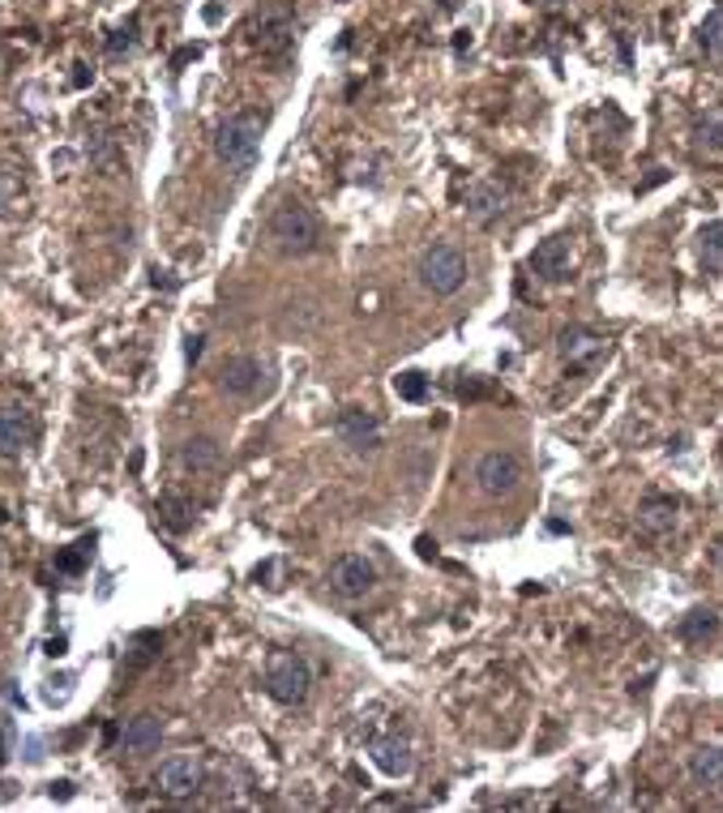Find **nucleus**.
Listing matches in <instances>:
<instances>
[{"instance_id":"dca6fc26","label":"nucleus","mask_w":723,"mask_h":813,"mask_svg":"<svg viewBox=\"0 0 723 813\" xmlns=\"http://www.w3.org/2000/svg\"><path fill=\"white\" fill-rule=\"evenodd\" d=\"M368 754H372L377 770L390 775V779H407L415 770V754L403 737H372L368 741Z\"/></svg>"},{"instance_id":"bb28decb","label":"nucleus","mask_w":723,"mask_h":813,"mask_svg":"<svg viewBox=\"0 0 723 813\" xmlns=\"http://www.w3.org/2000/svg\"><path fill=\"white\" fill-rule=\"evenodd\" d=\"M69 694H73V676H69V672H60V676H48V681H44V703L64 707Z\"/></svg>"},{"instance_id":"7c9ffc66","label":"nucleus","mask_w":723,"mask_h":813,"mask_svg":"<svg viewBox=\"0 0 723 813\" xmlns=\"http://www.w3.org/2000/svg\"><path fill=\"white\" fill-rule=\"evenodd\" d=\"M715 569H720V574H723V540H720V544H715Z\"/></svg>"},{"instance_id":"0eeeda50","label":"nucleus","mask_w":723,"mask_h":813,"mask_svg":"<svg viewBox=\"0 0 723 813\" xmlns=\"http://www.w3.org/2000/svg\"><path fill=\"white\" fill-rule=\"evenodd\" d=\"M471 480L484 497H514L522 484V462L510 450H484L471 467Z\"/></svg>"},{"instance_id":"c756f323","label":"nucleus","mask_w":723,"mask_h":813,"mask_svg":"<svg viewBox=\"0 0 723 813\" xmlns=\"http://www.w3.org/2000/svg\"><path fill=\"white\" fill-rule=\"evenodd\" d=\"M56 797H60V801H69V797H73V783H69V779L52 783V801H56Z\"/></svg>"},{"instance_id":"4468645a","label":"nucleus","mask_w":723,"mask_h":813,"mask_svg":"<svg viewBox=\"0 0 723 813\" xmlns=\"http://www.w3.org/2000/svg\"><path fill=\"white\" fill-rule=\"evenodd\" d=\"M526 270H531L535 279H544V283H561V279H569V240L566 236H548V240H540V245L531 249V257H526Z\"/></svg>"},{"instance_id":"f03ea898","label":"nucleus","mask_w":723,"mask_h":813,"mask_svg":"<svg viewBox=\"0 0 723 813\" xmlns=\"http://www.w3.org/2000/svg\"><path fill=\"white\" fill-rule=\"evenodd\" d=\"M261 138H265V116H258V111H236V116H227L214 129V154H218V163L227 172L245 176L258 163Z\"/></svg>"},{"instance_id":"7ed1b4c3","label":"nucleus","mask_w":723,"mask_h":813,"mask_svg":"<svg viewBox=\"0 0 723 813\" xmlns=\"http://www.w3.org/2000/svg\"><path fill=\"white\" fill-rule=\"evenodd\" d=\"M265 694L278 707H305L312 694V668L296 651H274L265 663Z\"/></svg>"},{"instance_id":"20e7f679","label":"nucleus","mask_w":723,"mask_h":813,"mask_svg":"<svg viewBox=\"0 0 723 813\" xmlns=\"http://www.w3.org/2000/svg\"><path fill=\"white\" fill-rule=\"evenodd\" d=\"M466 257L454 249V245H446V240H437V245H428L424 254H419V261H415V279H419V287L424 292H432V296H454L459 287L466 283Z\"/></svg>"},{"instance_id":"f8f14e48","label":"nucleus","mask_w":723,"mask_h":813,"mask_svg":"<svg viewBox=\"0 0 723 813\" xmlns=\"http://www.w3.org/2000/svg\"><path fill=\"white\" fill-rule=\"evenodd\" d=\"M39 441V420L31 406H0V458H22Z\"/></svg>"},{"instance_id":"412c9836","label":"nucleus","mask_w":723,"mask_h":813,"mask_svg":"<svg viewBox=\"0 0 723 813\" xmlns=\"http://www.w3.org/2000/svg\"><path fill=\"white\" fill-rule=\"evenodd\" d=\"M155 518H158V527H167V531L180 535V531L193 527V506H189L185 497H171V493H167V497H158L155 502Z\"/></svg>"},{"instance_id":"a878e982","label":"nucleus","mask_w":723,"mask_h":813,"mask_svg":"<svg viewBox=\"0 0 723 813\" xmlns=\"http://www.w3.org/2000/svg\"><path fill=\"white\" fill-rule=\"evenodd\" d=\"M394 390H399V399L419 403V399H428V377L424 373H399L394 377Z\"/></svg>"},{"instance_id":"423d86ee","label":"nucleus","mask_w":723,"mask_h":813,"mask_svg":"<svg viewBox=\"0 0 723 813\" xmlns=\"http://www.w3.org/2000/svg\"><path fill=\"white\" fill-rule=\"evenodd\" d=\"M557 356H561L569 373H591V368H600L604 360L613 356V343L604 334H595L591 326H566L557 334Z\"/></svg>"},{"instance_id":"39448f33","label":"nucleus","mask_w":723,"mask_h":813,"mask_svg":"<svg viewBox=\"0 0 723 813\" xmlns=\"http://www.w3.org/2000/svg\"><path fill=\"white\" fill-rule=\"evenodd\" d=\"M253 44L270 60H287L296 48V9L292 4H265L253 17Z\"/></svg>"},{"instance_id":"5701e85b","label":"nucleus","mask_w":723,"mask_h":813,"mask_svg":"<svg viewBox=\"0 0 723 813\" xmlns=\"http://www.w3.org/2000/svg\"><path fill=\"white\" fill-rule=\"evenodd\" d=\"M698 48L707 60H723V4L707 13V22L698 26Z\"/></svg>"},{"instance_id":"2eb2a0df","label":"nucleus","mask_w":723,"mask_h":813,"mask_svg":"<svg viewBox=\"0 0 723 813\" xmlns=\"http://www.w3.org/2000/svg\"><path fill=\"white\" fill-rule=\"evenodd\" d=\"M176 467H180L185 475H210V471L223 467V446H218L214 437H206V433L185 437L180 450H176Z\"/></svg>"},{"instance_id":"9b49d317","label":"nucleus","mask_w":723,"mask_h":813,"mask_svg":"<svg viewBox=\"0 0 723 813\" xmlns=\"http://www.w3.org/2000/svg\"><path fill=\"white\" fill-rule=\"evenodd\" d=\"M265 377H270V368L258 356H232L218 368V390L236 403H249L265 390Z\"/></svg>"},{"instance_id":"4be33fe9","label":"nucleus","mask_w":723,"mask_h":813,"mask_svg":"<svg viewBox=\"0 0 723 813\" xmlns=\"http://www.w3.org/2000/svg\"><path fill=\"white\" fill-rule=\"evenodd\" d=\"M698 261H702V270L723 274V223L720 219L707 223V227L698 232Z\"/></svg>"},{"instance_id":"b1692460","label":"nucleus","mask_w":723,"mask_h":813,"mask_svg":"<svg viewBox=\"0 0 723 813\" xmlns=\"http://www.w3.org/2000/svg\"><path fill=\"white\" fill-rule=\"evenodd\" d=\"M138 31H142V22H138V13H133V17H129V22H125V26H120V31L111 35V39H107V48H104V51L111 56V60L129 56V51L138 48Z\"/></svg>"},{"instance_id":"6e6552de","label":"nucleus","mask_w":723,"mask_h":813,"mask_svg":"<svg viewBox=\"0 0 723 813\" xmlns=\"http://www.w3.org/2000/svg\"><path fill=\"white\" fill-rule=\"evenodd\" d=\"M325 582H330V591L339 600H364V596L377 591V565L364 557V553H343V557L330 565Z\"/></svg>"},{"instance_id":"aec40b11","label":"nucleus","mask_w":723,"mask_h":813,"mask_svg":"<svg viewBox=\"0 0 723 813\" xmlns=\"http://www.w3.org/2000/svg\"><path fill=\"white\" fill-rule=\"evenodd\" d=\"M676 634H680L685 643H707V638L720 634V612L715 609H689L680 621H676Z\"/></svg>"},{"instance_id":"cd10ccee","label":"nucleus","mask_w":723,"mask_h":813,"mask_svg":"<svg viewBox=\"0 0 723 813\" xmlns=\"http://www.w3.org/2000/svg\"><path fill=\"white\" fill-rule=\"evenodd\" d=\"M91 146H95V167L111 176V172H116V146H111V138H107V133H95Z\"/></svg>"},{"instance_id":"f257e3e1","label":"nucleus","mask_w":723,"mask_h":813,"mask_svg":"<svg viewBox=\"0 0 723 813\" xmlns=\"http://www.w3.org/2000/svg\"><path fill=\"white\" fill-rule=\"evenodd\" d=\"M265 240H270L274 254L283 257H309L325 245V232H321V219L309 202L283 198L265 214Z\"/></svg>"},{"instance_id":"ddd939ff","label":"nucleus","mask_w":723,"mask_h":813,"mask_svg":"<svg viewBox=\"0 0 723 813\" xmlns=\"http://www.w3.org/2000/svg\"><path fill=\"white\" fill-rule=\"evenodd\" d=\"M506 205H510V193H506L497 180H471V185H466L463 210L475 227H493V223L506 214Z\"/></svg>"},{"instance_id":"c85d7f7f","label":"nucleus","mask_w":723,"mask_h":813,"mask_svg":"<svg viewBox=\"0 0 723 813\" xmlns=\"http://www.w3.org/2000/svg\"><path fill=\"white\" fill-rule=\"evenodd\" d=\"M202 347H206V339H202V334H193V339H189V347H185V360H189V364H198V360H202Z\"/></svg>"},{"instance_id":"a211bd4d","label":"nucleus","mask_w":723,"mask_h":813,"mask_svg":"<svg viewBox=\"0 0 723 813\" xmlns=\"http://www.w3.org/2000/svg\"><path fill=\"white\" fill-rule=\"evenodd\" d=\"M158 741H163V719L151 711L133 715V719L120 728V745H125L129 754H151V750H158Z\"/></svg>"},{"instance_id":"9d476101","label":"nucleus","mask_w":723,"mask_h":813,"mask_svg":"<svg viewBox=\"0 0 723 813\" xmlns=\"http://www.w3.org/2000/svg\"><path fill=\"white\" fill-rule=\"evenodd\" d=\"M202 779H206V770H202V763H198L193 754H176V758L158 763V770H155L158 792H163L167 801H193V797L202 792Z\"/></svg>"},{"instance_id":"f3484780","label":"nucleus","mask_w":723,"mask_h":813,"mask_svg":"<svg viewBox=\"0 0 723 813\" xmlns=\"http://www.w3.org/2000/svg\"><path fill=\"white\" fill-rule=\"evenodd\" d=\"M676 497H664V493H647L642 497V506H638V531L642 535H668L672 527H676Z\"/></svg>"},{"instance_id":"393cba45","label":"nucleus","mask_w":723,"mask_h":813,"mask_svg":"<svg viewBox=\"0 0 723 813\" xmlns=\"http://www.w3.org/2000/svg\"><path fill=\"white\" fill-rule=\"evenodd\" d=\"M694 146L702 154H720L723 151V116H707L694 133Z\"/></svg>"},{"instance_id":"2f4dec72","label":"nucleus","mask_w":723,"mask_h":813,"mask_svg":"<svg viewBox=\"0 0 723 813\" xmlns=\"http://www.w3.org/2000/svg\"><path fill=\"white\" fill-rule=\"evenodd\" d=\"M0 565H4V561H0Z\"/></svg>"},{"instance_id":"6ab92c4d","label":"nucleus","mask_w":723,"mask_h":813,"mask_svg":"<svg viewBox=\"0 0 723 813\" xmlns=\"http://www.w3.org/2000/svg\"><path fill=\"white\" fill-rule=\"evenodd\" d=\"M689 779H694L698 788L720 792L723 788V745H702V750H694V754H689Z\"/></svg>"},{"instance_id":"1a4fd4ad","label":"nucleus","mask_w":723,"mask_h":813,"mask_svg":"<svg viewBox=\"0 0 723 813\" xmlns=\"http://www.w3.org/2000/svg\"><path fill=\"white\" fill-rule=\"evenodd\" d=\"M334 433H339V441H343L352 455H360V458H372L381 446H386L377 415L364 411V406H343L339 420H334Z\"/></svg>"}]
</instances>
